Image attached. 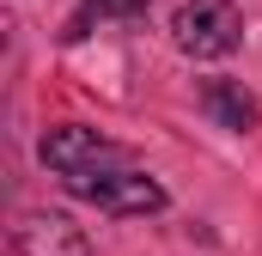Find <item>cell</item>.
<instances>
[{
	"mask_svg": "<svg viewBox=\"0 0 262 256\" xmlns=\"http://www.w3.org/2000/svg\"><path fill=\"white\" fill-rule=\"evenodd\" d=\"M171 37H177L183 55H195V61H220V55H232V49L244 43V18H238L232 0H189V6L177 12Z\"/></svg>",
	"mask_w": 262,
	"mask_h": 256,
	"instance_id": "6da1fadb",
	"label": "cell"
},
{
	"mask_svg": "<svg viewBox=\"0 0 262 256\" xmlns=\"http://www.w3.org/2000/svg\"><path fill=\"white\" fill-rule=\"evenodd\" d=\"M67 195H79V201H98L104 214H159L165 207V183H152L146 171H110V165H98V171H85V177H67Z\"/></svg>",
	"mask_w": 262,
	"mask_h": 256,
	"instance_id": "7a4b0ae2",
	"label": "cell"
},
{
	"mask_svg": "<svg viewBox=\"0 0 262 256\" xmlns=\"http://www.w3.org/2000/svg\"><path fill=\"white\" fill-rule=\"evenodd\" d=\"M43 165L67 183V177L98 171V165H122V146H116V140H104L98 128L61 122V128H49V134H43Z\"/></svg>",
	"mask_w": 262,
	"mask_h": 256,
	"instance_id": "3957f363",
	"label": "cell"
},
{
	"mask_svg": "<svg viewBox=\"0 0 262 256\" xmlns=\"http://www.w3.org/2000/svg\"><path fill=\"white\" fill-rule=\"evenodd\" d=\"M6 256H92V244L67 214H31V220L12 226Z\"/></svg>",
	"mask_w": 262,
	"mask_h": 256,
	"instance_id": "277c9868",
	"label": "cell"
},
{
	"mask_svg": "<svg viewBox=\"0 0 262 256\" xmlns=\"http://www.w3.org/2000/svg\"><path fill=\"white\" fill-rule=\"evenodd\" d=\"M201 110H207L220 128H238V134L256 128V116H262L256 98H250L244 86H232V79H207V86H201Z\"/></svg>",
	"mask_w": 262,
	"mask_h": 256,
	"instance_id": "5b68a950",
	"label": "cell"
},
{
	"mask_svg": "<svg viewBox=\"0 0 262 256\" xmlns=\"http://www.w3.org/2000/svg\"><path fill=\"white\" fill-rule=\"evenodd\" d=\"M152 0H85V12H98V18H134V12H146Z\"/></svg>",
	"mask_w": 262,
	"mask_h": 256,
	"instance_id": "8992f818",
	"label": "cell"
}]
</instances>
